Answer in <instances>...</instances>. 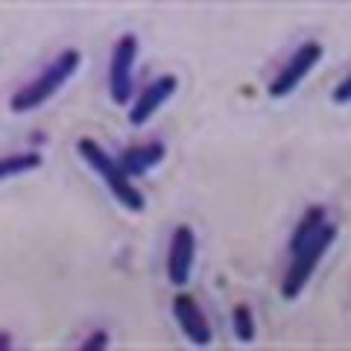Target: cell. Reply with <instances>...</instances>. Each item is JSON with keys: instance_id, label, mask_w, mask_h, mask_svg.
Here are the masks:
<instances>
[{"instance_id": "cell-1", "label": "cell", "mask_w": 351, "mask_h": 351, "mask_svg": "<svg viewBox=\"0 0 351 351\" xmlns=\"http://www.w3.org/2000/svg\"><path fill=\"white\" fill-rule=\"evenodd\" d=\"M80 64H82V53L80 50H62L59 56L36 76V80L27 82L21 91L12 94L9 108H12L15 114H27V112H36V108H41L44 103H50L53 97H56L62 88L76 76Z\"/></svg>"}, {"instance_id": "cell-2", "label": "cell", "mask_w": 351, "mask_h": 351, "mask_svg": "<svg viewBox=\"0 0 351 351\" xmlns=\"http://www.w3.org/2000/svg\"><path fill=\"white\" fill-rule=\"evenodd\" d=\"M334 240H337V226L325 223L319 232L307 240V243H302L299 249L290 252L293 261H290L287 272H284V281H281V295L284 299L287 302L299 299V293L307 287V281H311V276H313L316 263L325 258V252L334 246Z\"/></svg>"}, {"instance_id": "cell-3", "label": "cell", "mask_w": 351, "mask_h": 351, "mask_svg": "<svg viewBox=\"0 0 351 351\" xmlns=\"http://www.w3.org/2000/svg\"><path fill=\"white\" fill-rule=\"evenodd\" d=\"M76 152H80V156H82L88 164H91L97 173H100V179L108 184V191H112V196H114L120 205L129 208V211H135V214L144 211V208H147L144 193H141L138 188H132L129 176L117 167L114 158L106 156V149L97 144L94 138H80V141H76Z\"/></svg>"}, {"instance_id": "cell-4", "label": "cell", "mask_w": 351, "mask_h": 351, "mask_svg": "<svg viewBox=\"0 0 351 351\" xmlns=\"http://www.w3.org/2000/svg\"><path fill=\"white\" fill-rule=\"evenodd\" d=\"M322 44L319 41H304L299 50L290 56V62L281 68V73L276 76V80L269 82V97L272 100H281V97H287V94H293L295 88H299L307 76H311V71L316 68V64L322 62Z\"/></svg>"}, {"instance_id": "cell-5", "label": "cell", "mask_w": 351, "mask_h": 351, "mask_svg": "<svg viewBox=\"0 0 351 351\" xmlns=\"http://www.w3.org/2000/svg\"><path fill=\"white\" fill-rule=\"evenodd\" d=\"M135 56H138V38L120 36L112 50V64H108V91L117 106H126L132 97V73H135Z\"/></svg>"}, {"instance_id": "cell-6", "label": "cell", "mask_w": 351, "mask_h": 351, "mask_svg": "<svg viewBox=\"0 0 351 351\" xmlns=\"http://www.w3.org/2000/svg\"><path fill=\"white\" fill-rule=\"evenodd\" d=\"M193 261H196V234L191 226H179L173 232L167 252V278L173 287H184L191 281Z\"/></svg>"}, {"instance_id": "cell-7", "label": "cell", "mask_w": 351, "mask_h": 351, "mask_svg": "<svg viewBox=\"0 0 351 351\" xmlns=\"http://www.w3.org/2000/svg\"><path fill=\"white\" fill-rule=\"evenodd\" d=\"M176 88H179V80H176L173 73H164V76H158L152 85H147L144 88V94L138 97V103L129 108V123L135 126V129H141L144 123H149L152 120V114L158 112V108L170 100V97L176 94Z\"/></svg>"}, {"instance_id": "cell-8", "label": "cell", "mask_w": 351, "mask_h": 351, "mask_svg": "<svg viewBox=\"0 0 351 351\" xmlns=\"http://www.w3.org/2000/svg\"><path fill=\"white\" fill-rule=\"evenodd\" d=\"M173 316L193 346H199V348L211 346V325H208V319L202 316L199 304H196V299L191 293H179L173 299Z\"/></svg>"}, {"instance_id": "cell-9", "label": "cell", "mask_w": 351, "mask_h": 351, "mask_svg": "<svg viewBox=\"0 0 351 351\" xmlns=\"http://www.w3.org/2000/svg\"><path fill=\"white\" fill-rule=\"evenodd\" d=\"M167 156V147L161 141H149V144H138V147H129L120 152L117 158V167L123 170L129 179L132 176H147L149 170H156L158 164Z\"/></svg>"}, {"instance_id": "cell-10", "label": "cell", "mask_w": 351, "mask_h": 351, "mask_svg": "<svg viewBox=\"0 0 351 351\" xmlns=\"http://www.w3.org/2000/svg\"><path fill=\"white\" fill-rule=\"evenodd\" d=\"M328 223V211L322 205H311L307 211L302 214V219H299V226H295V232H293V237H290V252L293 249H299L302 243H307L319 228Z\"/></svg>"}, {"instance_id": "cell-11", "label": "cell", "mask_w": 351, "mask_h": 351, "mask_svg": "<svg viewBox=\"0 0 351 351\" xmlns=\"http://www.w3.org/2000/svg\"><path fill=\"white\" fill-rule=\"evenodd\" d=\"M44 164L41 152H18V156H9L3 158V164H0V179L9 182L12 176H21V173H29V170H38Z\"/></svg>"}, {"instance_id": "cell-12", "label": "cell", "mask_w": 351, "mask_h": 351, "mask_svg": "<svg viewBox=\"0 0 351 351\" xmlns=\"http://www.w3.org/2000/svg\"><path fill=\"white\" fill-rule=\"evenodd\" d=\"M232 328H234V337L240 339V343H252L255 339V316H252L249 304H234L232 311Z\"/></svg>"}, {"instance_id": "cell-13", "label": "cell", "mask_w": 351, "mask_h": 351, "mask_svg": "<svg viewBox=\"0 0 351 351\" xmlns=\"http://www.w3.org/2000/svg\"><path fill=\"white\" fill-rule=\"evenodd\" d=\"M100 348H108V334L106 331H94L82 343V351H100Z\"/></svg>"}, {"instance_id": "cell-14", "label": "cell", "mask_w": 351, "mask_h": 351, "mask_svg": "<svg viewBox=\"0 0 351 351\" xmlns=\"http://www.w3.org/2000/svg\"><path fill=\"white\" fill-rule=\"evenodd\" d=\"M348 94H351V80H343V82H339L334 91H331V100H334L337 106H348Z\"/></svg>"}, {"instance_id": "cell-15", "label": "cell", "mask_w": 351, "mask_h": 351, "mask_svg": "<svg viewBox=\"0 0 351 351\" xmlns=\"http://www.w3.org/2000/svg\"><path fill=\"white\" fill-rule=\"evenodd\" d=\"M0 348H12V337H9L6 331L0 334Z\"/></svg>"}]
</instances>
